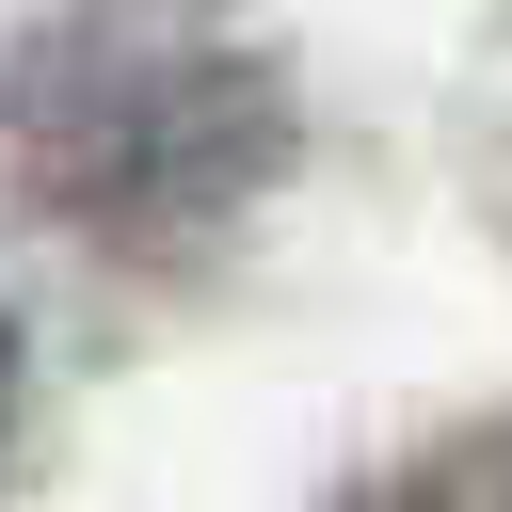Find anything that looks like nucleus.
Here are the masks:
<instances>
[{
    "label": "nucleus",
    "instance_id": "obj_3",
    "mask_svg": "<svg viewBox=\"0 0 512 512\" xmlns=\"http://www.w3.org/2000/svg\"><path fill=\"white\" fill-rule=\"evenodd\" d=\"M0 464H16V320H0Z\"/></svg>",
    "mask_w": 512,
    "mask_h": 512
},
{
    "label": "nucleus",
    "instance_id": "obj_2",
    "mask_svg": "<svg viewBox=\"0 0 512 512\" xmlns=\"http://www.w3.org/2000/svg\"><path fill=\"white\" fill-rule=\"evenodd\" d=\"M336 512H512V416L432 432L416 464H384V480H368V496H336Z\"/></svg>",
    "mask_w": 512,
    "mask_h": 512
},
{
    "label": "nucleus",
    "instance_id": "obj_1",
    "mask_svg": "<svg viewBox=\"0 0 512 512\" xmlns=\"http://www.w3.org/2000/svg\"><path fill=\"white\" fill-rule=\"evenodd\" d=\"M0 128L16 192L128 272H192L288 176V80L192 0H64L0 64Z\"/></svg>",
    "mask_w": 512,
    "mask_h": 512
}]
</instances>
